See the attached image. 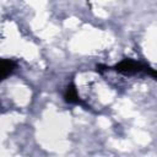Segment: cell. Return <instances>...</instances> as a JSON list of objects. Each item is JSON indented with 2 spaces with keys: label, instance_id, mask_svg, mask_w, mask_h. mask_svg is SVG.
<instances>
[{
  "label": "cell",
  "instance_id": "277c9868",
  "mask_svg": "<svg viewBox=\"0 0 157 157\" xmlns=\"http://www.w3.org/2000/svg\"><path fill=\"white\" fill-rule=\"evenodd\" d=\"M146 72L150 75V76H152L153 78H156L157 80V70H153V69H151L150 66L147 67V70H146Z\"/></svg>",
  "mask_w": 157,
  "mask_h": 157
},
{
  "label": "cell",
  "instance_id": "6da1fadb",
  "mask_svg": "<svg viewBox=\"0 0 157 157\" xmlns=\"http://www.w3.org/2000/svg\"><path fill=\"white\" fill-rule=\"evenodd\" d=\"M147 67H148V65L142 64L140 61H136L132 59H124L120 63H118L117 65H114L112 69L120 74H124V75H134V74L141 72V71L146 72Z\"/></svg>",
  "mask_w": 157,
  "mask_h": 157
},
{
  "label": "cell",
  "instance_id": "7a4b0ae2",
  "mask_svg": "<svg viewBox=\"0 0 157 157\" xmlns=\"http://www.w3.org/2000/svg\"><path fill=\"white\" fill-rule=\"evenodd\" d=\"M16 69V63L11 59H2L1 60V65H0V71H1V80H5L7 76H10L13 70Z\"/></svg>",
  "mask_w": 157,
  "mask_h": 157
},
{
  "label": "cell",
  "instance_id": "3957f363",
  "mask_svg": "<svg viewBox=\"0 0 157 157\" xmlns=\"http://www.w3.org/2000/svg\"><path fill=\"white\" fill-rule=\"evenodd\" d=\"M64 98H65V101L69 102V103L83 104V102L80 99V97H78V94H77V90H76V87H75L74 83H70V85L66 87V91H65V93H64Z\"/></svg>",
  "mask_w": 157,
  "mask_h": 157
}]
</instances>
